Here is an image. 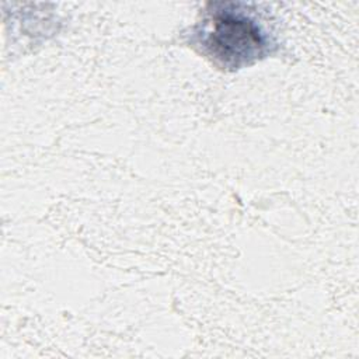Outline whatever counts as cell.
Returning <instances> with one entry per match:
<instances>
[{
	"mask_svg": "<svg viewBox=\"0 0 359 359\" xmlns=\"http://www.w3.org/2000/svg\"><path fill=\"white\" fill-rule=\"evenodd\" d=\"M247 8L244 3H210L192 32V45L216 65L233 70L266 56L273 43Z\"/></svg>",
	"mask_w": 359,
	"mask_h": 359,
	"instance_id": "6da1fadb",
	"label": "cell"
}]
</instances>
